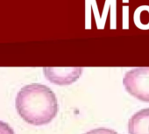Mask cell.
Wrapping results in <instances>:
<instances>
[{
	"label": "cell",
	"mask_w": 149,
	"mask_h": 134,
	"mask_svg": "<svg viewBox=\"0 0 149 134\" xmlns=\"http://www.w3.org/2000/svg\"><path fill=\"white\" fill-rule=\"evenodd\" d=\"M15 104L20 117L33 125L50 123L59 110L55 94L47 86L39 83L23 87L17 95Z\"/></svg>",
	"instance_id": "6da1fadb"
},
{
	"label": "cell",
	"mask_w": 149,
	"mask_h": 134,
	"mask_svg": "<svg viewBox=\"0 0 149 134\" xmlns=\"http://www.w3.org/2000/svg\"><path fill=\"white\" fill-rule=\"evenodd\" d=\"M126 91L139 100L149 102V67L129 70L124 76Z\"/></svg>",
	"instance_id": "7a4b0ae2"
},
{
	"label": "cell",
	"mask_w": 149,
	"mask_h": 134,
	"mask_svg": "<svg viewBox=\"0 0 149 134\" xmlns=\"http://www.w3.org/2000/svg\"><path fill=\"white\" fill-rule=\"evenodd\" d=\"M83 72L82 68H45L47 80L58 85H68L76 82Z\"/></svg>",
	"instance_id": "3957f363"
},
{
	"label": "cell",
	"mask_w": 149,
	"mask_h": 134,
	"mask_svg": "<svg viewBox=\"0 0 149 134\" xmlns=\"http://www.w3.org/2000/svg\"><path fill=\"white\" fill-rule=\"evenodd\" d=\"M129 134H149V108L136 112L128 121Z\"/></svg>",
	"instance_id": "277c9868"
},
{
	"label": "cell",
	"mask_w": 149,
	"mask_h": 134,
	"mask_svg": "<svg viewBox=\"0 0 149 134\" xmlns=\"http://www.w3.org/2000/svg\"><path fill=\"white\" fill-rule=\"evenodd\" d=\"M84 134H118L117 131L111 130V129H107V128H97L91 130Z\"/></svg>",
	"instance_id": "5b68a950"
},
{
	"label": "cell",
	"mask_w": 149,
	"mask_h": 134,
	"mask_svg": "<svg viewBox=\"0 0 149 134\" xmlns=\"http://www.w3.org/2000/svg\"><path fill=\"white\" fill-rule=\"evenodd\" d=\"M0 134H15L13 129L6 123L0 120Z\"/></svg>",
	"instance_id": "8992f818"
}]
</instances>
